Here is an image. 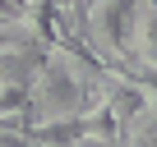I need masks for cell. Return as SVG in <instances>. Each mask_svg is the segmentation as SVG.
Wrapping results in <instances>:
<instances>
[{"instance_id":"1","label":"cell","mask_w":157,"mask_h":147,"mask_svg":"<svg viewBox=\"0 0 157 147\" xmlns=\"http://www.w3.org/2000/svg\"><path fill=\"white\" fill-rule=\"evenodd\" d=\"M74 147H120V142H106V138H93V133H88V138H78Z\"/></svg>"}]
</instances>
